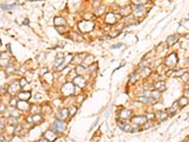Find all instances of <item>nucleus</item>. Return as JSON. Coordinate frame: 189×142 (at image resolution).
I'll list each match as a JSON object with an SVG mask.
<instances>
[{"label":"nucleus","instance_id":"obj_11","mask_svg":"<svg viewBox=\"0 0 189 142\" xmlns=\"http://www.w3.org/2000/svg\"><path fill=\"white\" fill-rule=\"evenodd\" d=\"M68 112H69V115H71V116H73L76 114V112H77V108L76 107H70L69 109H68Z\"/></svg>","mask_w":189,"mask_h":142},{"label":"nucleus","instance_id":"obj_14","mask_svg":"<svg viewBox=\"0 0 189 142\" xmlns=\"http://www.w3.org/2000/svg\"><path fill=\"white\" fill-rule=\"evenodd\" d=\"M121 46H122V43H119V44H117V45L113 46V48H114V49H115V48H119Z\"/></svg>","mask_w":189,"mask_h":142},{"label":"nucleus","instance_id":"obj_15","mask_svg":"<svg viewBox=\"0 0 189 142\" xmlns=\"http://www.w3.org/2000/svg\"><path fill=\"white\" fill-rule=\"evenodd\" d=\"M39 142H48V141H47L45 138H42V139H41V140H40Z\"/></svg>","mask_w":189,"mask_h":142},{"label":"nucleus","instance_id":"obj_2","mask_svg":"<svg viewBox=\"0 0 189 142\" xmlns=\"http://www.w3.org/2000/svg\"><path fill=\"white\" fill-rule=\"evenodd\" d=\"M53 128L55 129V131H58V132H62L63 130L65 129V124L64 122H62L60 119H57L54 124H53Z\"/></svg>","mask_w":189,"mask_h":142},{"label":"nucleus","instance_id":"obj_9","mask_svg":"<svg viewBox=\"0 0 189 142\" xmlns=\"http://www.w3.org/2000/svg\"><path fill=\"white\" fill-rule=\"evenodd\" d=\"M131 112L130 111V110H123L121 113H120V117H122V118H128L130 116H131Z\"/></svg>","mask_w":189,"mask_h":142},{"label":"nucleus","instance_id":"obj_3","mask_svg":"<svg viewBox=\"0 0 189 142\" xmlns=\"http://www.w3.org/2000/svg\"><path fill=\"white\" fill-rule=\"evenodd\" d=\"M147 121V117H143V116H138V117H133L131 118V122L135 124H145Z\"/></svg>","mask_w":189,"mask_h":142},{"label":"nucleus","instance_id":"obj_12","mask_svg":"<svg viewBox=\"0 0 189 142\" xmlns=\"http://www.w3.org/2000/svg\"><path fill=\"white\" fill-rule=\"evenodd\" d=\"M179 104L177 101L176 102H174V104H173V106H172V108L170 109V113H175V111H177L178 110V107H176L177 105Z\"/></svg>","mask_w":189,"mask_h":142},{"label":"nucleus","instance_id":"obj_5","mask_svg":"<svg viewBox=\"0 0 189 142\" xmlns=\"http://www.w3.org/2000/svg\"><path fill=\"white\" fill-rule=\"evenodd\" d=\"M68 116V109H62L59 114H58V118L61 119H65Z\"/></svg>","mask_w":189,"mask_h":142},{"label":"nucleus","instance_id":"obj_10","mask_svg":"<svg viewBox=\"0 0 189 142\" xmlns=\"http://www.w3.org/2000/svg\"><path fill=\"white\" fill-rule=\"evenodd\" d=\"M55 23L56 25H63V24H65V20L62 17H57L55 19Z\"/></svg>","mask_w":189,"mask_h":142},{"label":"nucleus","instance_id":"obj_1","mask_svg":"<svg viewBox=\"0 0 189 142\" xmlns=\"http://www.w3.org/2000/svg\"><path fill=\"white\" fill-rule=\"evenodd\" d=\"M56 133L54 131H51V130H48V131H46L45 133H44V138H45L46 140L48 142H52L54 141L56 139Z\"/></svg>","mask_w":189,"mask_h":142},{"label":"nucleus","instance_id":"obj_8","mask_svg":"<svg viewBox=\"0 0 189 142\" xmlns=\"http://www.w3.org/2000/svg\"><path fill=\"white\" fill-rule=\"evenodd\" d=\"M19 98H20L21 100H23V101L28 100V99L30 98V94H29V93H20V94H19Z\"/></svg>","mask_w":189,"mask_h":142},{"label":"nucleus","instance_id":"obj_7","mask_svg":"<svg viewBox=\"0 0 189 142\" xmlns=\"http://www.w3.org/2000/svg\"><path fill=\"white\" fill-rule=\"evenodd\" d=\"M74 82H75V84H77V85H79V83L81 82V84L84 86L85 85V80L82 78V77H77V78H75V80H74Z\"/></svg>","mask_w":189,"mask_h":142},{"label":"nucleus","instance_id":"obj_6","mask_svg":"<svg viewBox=\"0 0 189 142\" xmlns=\"http://www.w3.org/2000/svg\"><path fill=\"white\" fill-rule=\"evenodd\" d=\"M119 128L121 130H123V131H126V132H132V128L131 127V125H129V124L127 123H125L124 122V124H119Z\"/></svg>","mask_w":189,"mask_h":142},{"label":"nucleus","instance_id":"obj_13","mask_svg":"<svg viewBox=\"0 0 189 142\" xmlns=\"http://www.w3.org/2000/svg\"><path fill=\"white\" fill-rule=\"evenodd\" d=\"M139 100L142 101V102H147V101H148V99H147V98H145V97H141V98H139Z\"/></svg>","mask_w":189,"mask_h":142},{"label":"nucleus","instance_id":"obj_4","mask_svg":"<svg viewBox=\"0 0 189 142\" xmlns=\"http://www.w3.org/2000/svg\"><path fill=\"white\" fill-rule=\"evenodd\" d=\"M62 91H63V94H65V95H69V94H71V93H73L74 91V85L72 83H67L65 84L63 88H62Z\"/></svg>","mask_w":189,"mask_h":142}]
</instances>
